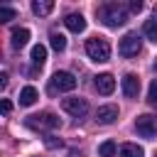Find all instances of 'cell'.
<instances>
[{
  "instance_id": "cell-11",
  "label": "cell",
  "mask_w": 157,
  "mask_h": 157,
  "mask_svg": "<svg viewBox=\"0 0 157 157\" xmlns=\"http://www.w3.org/2000/svg\"><path fill=\"white\" fill-rule=\"evenodd\" d=\"M64 25H66V29H71V32H76V34L86 29V20H83V15H78V12L66 15V17H64Z\"/></svg>"
},
{
  "instance_id": "cell-3",
  "label": "cell",
  "mask_w": 157,
  "mask_h": 157,
  "mask_svg": "<svg viewBox=\"0 0 157 157\" xmlns=\"http://www.w3.org/2000/svg\"><path fill=\"white\" fill-rule=\"evenodd\" d=\"M25 125H27V128H32V130H42V132H49V130H56V128H61V120H59L54 113L44 110V113H34V115H27Z\"/></svg>"
},
{
  "instance_id": "cell-12",
  "label": "cell",
  "mask_w": 157,
  "mask_h": 157,
  "mask_svg": "<svg viewBox=\"0 0 157 157\" xmlns=\"http://www.w3.org/2000/svg\"><path fill=\"white\" fill-rule=\"evenodd\" d=\"M27 42H29V29L15 27V29H12V47H15V49H22Z\"/></svg>"
},
{
  "instance_id": "cell-6",
  "label": "cell",
  "mask_w": 157,
  "mask_h": 157,
  "mask_svg": "<svg viewBox=\"0 0 157 157\" xmlns=\"http://www.w3.org/2000/svg\"><path fill=\"white\" fill-rule=\"evenodd\" d=\"M76 88V78H74V74H69V71H56L54 76H52V86H49V91H74Z\"/></svg>"
},
{
  "instance_id": "cell-24",
  "label": "cell",
  "mask_w": 157,
  "mask_h": 157,
  "mask_svg": "<svg viewBox=\"0 0 157 157\" xmlns=\"http://www.w3.org/2000/svg\"><path fill=\"white\" fill-rule=\"evenodd\" d=\"M0 108H2V113H5V115H7V113H10V110H12V103H10V101H7V98H2V103H0Z\"/></svg>"
},
{
  "instance_id": "cell-25",
  "label": "cell",
  "mask_w": 157,
  "mask_h": 157,
  "mask_svg": "<svg viewBox=\"0 0 157 157\" xmlns=\"http://www.w3.org/2000/svg\"><path fill=\"white\" fill-rule=\"evenodd\" d=\"M7 86V74H0V88Z\"/></svg>"
},
{
  "instance_id": "cell-8",
  "label": "cell",
  "mask_w": 157,
  "mask_h": 157,
  "mask_svg": "<svg viewBox=\"0 0 157 157\" xmlns=\"http://www.w3.org/2000/svg\"><path fill=\"white\" fill-rule=\"evenodd\" d=\"M93 86H96V91H98V93L110 96V93L115 91V78H113V74H98V76H96V81H93Z\"/></svg>"
},
{
  "instance_id": "cell-13",
  "label": "cell",
  "mask_w": 157,
  "mask_h": 157,
  "mask_svg": "<svg viewBox=\"0 0 157 157\" xmlns=\"http://www.w3.org/2000/svg\"><path fill=\"white\" fill-rule=\"evenodd\" d=\"M37 88L34 86H25L22 91H20V105H32L34 101H37Z\"/></svg>"
},
{
  "instance_id": "cell-18",
  "label": "cell",
  "mask_w": 157,
  "mask_h": 157,
  "mask_svg": "<svg viewBox=\"0 0 157 157\" xmlns=\"http://www.w3.org/2000/svg\"><path fill=\"white\" fill-rule=\"evenodd\" d=\"M49 44H52V49L64 52V49H66V37L59 34V32H52V34H49Z\"/></svg>"
},
{
  "instance_id": "cell-10",
  "label": "cell",
  "mask_w": 157,
  "mask_h": 157,
  "mask_svg": "<svg viewBox=\"0 0 157 157\" xmlns=\"http://www.w3.org/2000/svg\"><path fill=\"white\" fill-rule=\"evenodd\" d=\"M115 118H118V105H101L96 110V120L101 125H110Z\"/></svg>"
},
{
  "instance_id": "cell-26",
  "label": "cell",
  "mask_w": 157,
  "mask_h": 157,
  "mask_svg": "<svg viewBox=\"0 0 157 157\" xmlns=\"http://www.w3.org/2000/svg\"><path fill=\"white\" fill-rule=\"evenodd\" d=\"M152 17H155V22H157V5H155V10H152Z\"/></svg>"
},
{
  "instance_id": "cell-2",
  "label": "cell",
  "mask_w": 157,
  "mask_h": 157,
  "mask_svg": "<svg viewBox=\"0 0 157 157\" xmlns=\"http://www.w3.org/2000/svg\"><path fill=\"white\" fill-rule=\"evenodd\" d=\"M86 54L91 61L103 64L110 59V42L103 37H91V39H86Z\"/></svg>"
},
{
  "instance_id": "cell-9",
  "label": "cell",
  "mask_w": 157,
  "mask_h": 157,
  "mask_svg": "<svg viewBox=\"0 0 157 157\" xmlns=\"http://www.w3.org/2000/svg\"><path fill=\"white\" fill-rule=\"evenodd\" d=\"M123 93H125L128 98H135V96L140 93V78H137L135 74H125V76H123Z\"/></svg>"
},
{
  "instance_id": "cell-23",
  "label": "cell",
  "mask_w": 157,
  "mask_h": 157,
  "mask_svg": "<svg viewBox=\"0 0 157 157\" xmlns=\"http://www.w3.org/2000/svg\"><path fill=\"white\" fill-rule=\"evenodd\" d=\"M128 7H130V12H140V10H142V2H140V0H132Z\"/></svg>"
},
{
  "instance_id": "cell-28",
  "label": "cell",
  "mask_w": 157,
  "mask_h": 157,
  "mask_svg": "<svg viewBox=\"0 0 157 157\" xmlns=\"http://www.w3.org/2000/svg\"><path fill=\"white\" fill-rule=\"evenodd\" d=\"M155 157H157V155H155Z\"/></svg>"
},
{
  "instance_id": "cell-14",
  "label": "cell",
  "mask_w": 157,
  "mask_h": 157,
  "mask_svg": "<svg viewBox=\"0 0 157 157\" xmlns=\"http://www.w3.org/2000/svg\"><path fill=\"white\" fill-rule=\"evenodd\" d=\"M118 157H142V147L140 145H132V142H125V145H120Z\"/></svg>"
},
{
  "instance_id": "cell-22",
  "label": "cell",
  "mask_w": 157,
  "mask_h": 157,
  "mask_svg": "<svg viewBox=\"0 0 157 157\" xmlns=\"http://www.w3.org/2000/svg\"><path fill=\"white\" fill-rule=\"evenodd\" d=\"M147 101H150L152 105H157V81H152V83H150V93H147Z\"/></svg>"
},
{
  "instance_id": "cell-4",
  "label": "cell",
  "mask_w": 157,
  "mask_h": 157,
  "mask_svg": "<svg viewBox=\"0 0 157 157\" xmlns=\"http://www.w3.org/2000/svg\"><path fill=\"white\" fill-rule=\"evenodd\" d=\"M140 49H142V39H140L137 32H128V34L120 39V44H118L120 56H137Z\"/></svg>"
},
{
  "instance_id": "cell-19",
  "label": "cell",
  "mask_w": 157,
  "mask_h": 157,
  "mask_svg": "<svg viewBox=\"0 0 157 157\" xmlns=\"http://www.w3.org/2000/svg\"><path fill=\"white\" fill-rule=\"evenodd\" d=\"M64 142H61V137H56L54 132H47L44 135V147H49V150H56V147H61Z\"/></svg>"
},
{
  "instance_id": "cell-16",
  "label": "cell",
  "mask_w": 157,
  "mask_h": 157,
  "mask_svg": "<svg viewBox=\"0 0 157 157\" xmlns=\"http://www.w3.org/2000/svg\"><path fill=\"white\" fill-rule=\"evenodd\" d=\"M32 61H34V66H42L47 61V47L44 44H34L32 47Z\"/></svg>"
},
{
  "instance_id": "cell-20",
  "label": "cell",
  "mask_w": 157,
  "mask_h": 157,
  "mask_svg": "<svg viewBox=\"0 0 157 157\" xmlns=\"http://www.w3.org/2000/svg\"><path fill=\"white\" fill-rule=\"evenodd\" d=\"M145 34H147V39H150V42H155V44H157V22H155V20L145 22Z\"/></svg>"
},
{
  "instance_id": "cell-1",
  "label": "cell",
  "mask_w": 157,
  "mask_h": 157,
  "mask_svg": "<svg viewBox=\"0 0 157 157\" xmlns=\"http://www.w3.org/2000/svg\"><path fill=\"white\" fill-rule=\"evenodd\" d=\"M98 17L103 20L105 27H123V25L128 22V12H125V7L118 5V2L103 5V7L98 10Z\"/></svg>"
},
{
  "instance_id": "cell-17",
  "label": "cell",
  "mask_w": 157,
  "mask_h": 157,
  "mask_svg": "<svg viewBox=\"0 0 157 157\" xmlns=\"http://www.w3.org/2000/svg\"><path fill=\"white\" fill-rule=\"evenodd\" d=\"M115 152H118V147L113 140H105L98 145V157H115Z\"/></svg>"
},
{
  "instance_id": "cell-21",
  "label": "cell",
  "mask_w": 157,
  "mask_h": 157,
  "mask_svg": "<svg viewBox=\"0 0 157 157\" xmlns=\"http://www.w3.org/2000/svg\"><path fill=\"white\" fill-rule=\"evenodd\" d=\"M0 20H2V22L15 20V10H12V7H7V5H2V7H0Z\"/></svg>"
},
{
  "instance_id": "cell-27",
  "label": "cell",
  "mask_w": 157,
  "mask_h": 157,
  "mask_svg": "<svg viewBox=\"0 0 157 157\" xmlns=\"http://www.w3.org/2000/svg\"><path fill=\"white\" fill-rule=\"evenodd\" d=\"M155 69H157V61H155Z\"/></svg>"
},
{
  "instance_id": "cell-15",
  "label": "cell",
  "mask_w": 157,
  "mask_h": 157,
  "mask_svg": "<svg viewBox=\"0 0 157 157\" xmlns=\"http://www.w3.org/2000/svg\"><path fill=\"white\" fill-rule=\"evenodd\" d=\"M54 10V2L52 0H34L32 2V12L34 15H49Z\"/></svg>"
},
{
  "instance_id": "cell-5",
  "label": "cell",
  "mask_w": 157,
  "mask_h": 157,
  "mask_svg": "<svg viewBox=\"0 0 157 157\" xmlns=\"http://www.w3.org/2000/svg\"><path fill=\"white\" fill-rule=\"evenodd\" d=\"M135 130H137L142 137H147V140L157 137V115H150V113L137 115V120H135Z\"/></svg>"
},
{
  "instance_id": "cell-7",
  "label": "cell",
  "mask_w": 157,
  "mask_h": 157,
  "mask_svg": "<svg viewBox=\"0 0 157 157\" xmlns=\"http://www.w3.org/2000/svg\"><path fill=\"white\" fill-rule=\"evenodd\" d=\"M61 108L66 110V113H71L74 118H83L86 113H88V103L83 101V98H64L61 101Z\"/></svg>"
}]
</instances>
